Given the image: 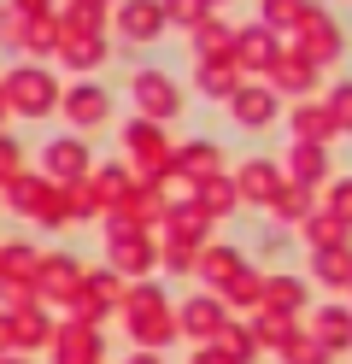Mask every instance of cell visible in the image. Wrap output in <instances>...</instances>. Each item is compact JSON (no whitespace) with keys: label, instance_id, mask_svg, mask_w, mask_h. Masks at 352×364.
<instances>
[{"label":"cell","instance_id":"5","mask_svg":"<svg viewBox=\"0 0 352 364\" xmlns=\"http://www.w3.org/2000/svg\"><path fill=\"white\" fill-rule=\"evenodd\" d=\"M235 188H241V200H258V206H270V200L282 194V165H270V159H247Z\"/></svg>","mask_w":352,"mask_h":364},{"label":"cell","instance_id":"20","mask_svg":"<svg viewBox=\"0 0 352 364\" xmlns=\"http://www.w3.org/2000/svg\"><path fill=\"white\" fill-rule=\"evenodd\" d=\"M194 41H200V59H218V53L229 48V30H223V24H200Z\"/></svg>","mask_w":352,"mask_h":364},{"label":"cell","instance_id":"14","mask_svg":"<svg viewBox=\"0 0 352 364\" xmlns=\"http://www.w3.org/2000/svg\"><path fill=\"white\" fill-rule=\"evenodd\" d=\"M129 153H135V159H153V165H164V129L147 124V118L129 124Z\"/></svg>","mask_w":352,"mask_h":364},{"label":"cell","instance_id":"15","mask_svg":"<svg viewBox=\"0 0 352 364\" xmlns=\"http://www.w3.org/2000/svg\"><path fill=\"white\" fill-rule=\"evenodd\" d=\"M82 165H88V153H82L77 141H59V147H47V171H59V176H82Z\"/></svg>","mask_w":352,"mask_h":364},{"label":"cell","instance_id":"9","mask_svg":"<svg viewBox=\"0 0 352 364\" xmlns=\"http://www.w3.org/2000/svg\"><path fill=\"white\" fill-rule=\"evenodd\" d=\"M182 329L194 335V341L223 335V306H218V300H188V306H182Z\"/></svg>","mask_w":352,"mask_h":364},{"label":"cell","instance_id":"1","mask_svg":"<svg viewBox=\"0 0 352 364\" xmlns=\"http://www.w3.org/2000/svg\"><path fill=\"white\" fill-rule=\"evenodd\" d=\"M6 100L23 112V118H41V112L59 106V82L47 71H36V65H18V71L6 77Z\"/></svg>","mask_w":352,"mask_h":364},{"label":"cell","instance_id":"28","mask_svg":"<svg viewBox=\"0 0 352 364\" xmlns=\"http://www.w3.org/2000/svg\"><path fill=\"white\" fill-rule=\"evenodd\" d=\"M77 6H82V12H100V6H106V0H77Z\"/></svg>","mask_w":352,"mask_h":364},{"label":"cell","instance_id":"13","mask_svg":"<svg viewBox=\"0 0 352 364\" xmlns=\"http://www.w3.org/2000/svg\"><path fill=\"white\" fill-rule=\"evenodd\" d=\"M241 48H235V65H276V48H270V30L252 24L247 36H235Z\"/></svg>","mask_w":352,"mask_h":364},{"label":"cell","instance_id":"6","mask_svg":"<svg viewBox=\"0 0 352 364\" xmlns=\"http://www.w3.org/2000/svg\"><path fill=\"white\" fill-rule=\"evenodd\" d=\"M65 112H70V124H106V112H112V95H106V88H94V82H77V88H70V95H65Z\"/></svg>","mask_w":352,"mask_h":364},{"label":"cell","instance_id":"21","mask_svg":"<svg viewBox=\"0 0 352 364\" xmlns=\"http://www.w3.org/2000/svg\"><path fill=\"white\" fill-rule=\"evenodd\" d=\"M41 277H47V288H59V294H70V288H77V264H70V259H59V264L47 259V264H41Z\"/></svg>","mask_w":352,"mask_h":364},{"label":"cell","instance_id":"27","mask_svg":"<svg viewBox=\"0 0 352 364\" xmlns=\"http://www.w3.org/2000/svg\"><path fill=\"white\" fill-rule=\"evenodd\" d=\"M18 159H23V153H18L12 141H0V171H6V182H12V171H18Z\"/></svg>","mask_w":352,"mask_h":364},{"label":"cell","instance_id":"8","mask_svg":"<svg viewBox=\"0 0 352 364\" xmlns=\"http://www.w3.org/2000/svg\"><path fill=\"white\" fill-rule=\"evenodd\" d=\"M317 347H323V353L352 347V311H346V306H323V311H317Z\"/></svg>","mask_w":352,"mask_h":364},{"label":"cell","instance_id":"7","mask_svg":"<svg viewBox=\"0 0 352 364\" xmlns=\"http://www.w3.org/2000/svg\"><path fill=\"white\" fill-rule=\"evenodd\" d=\"M305 36H311V41H305V65H311V59H329V53H341V24H329V18L317 12V6H305Z\"/></svg>","mask_w":352,"mask_h":364},{"label":"cell","instance_id":"10","mask_svg":"<svg viewBox=\"0 0 352 364\" xmlns=\"http://www.w3.org/2000/svg\"><path fill=\"white\" fill-rule=\"evenodd\" d=\"M235 118L252 124V129H265L276 118V95H270V88H241V95H235Z\"/></svg>","mask_w":352,"mask_h":364},{"label":"cell","instance_id":"25","mask_svg":"<svg viewBox=\"0 0 352 364\" xmlns=\"http://www.w3.org/2000/svg\"><path fill=\"white\" fill-rule=\"evenodd\" d=\"M182 165H188V171H218V147H188Z\"/></svg>","mask_w":352,"mask_h":364},{"label":"cell","instance_id":"4","mask_svg":"<svg viewBox=\"0 0 352 364\" xmlns=\"http://www.w3.org/2000/svg\"><path fill=\"white\" fill-rule=\"evenodd\" d=\"M117 30H124V41H153L164 30V6L159 0H124L117 6Z\"/></svg>","mask_w":352,"mask_h":364},{"label":"cell","instance_id":"16","mask_svg":"<svg viewBox=\"0 0 352 364\" xmlns=\"http://www.w3.org/2000/svg\"><path fill=\"white\" fill-rule=\"evenodd\" d=\"M288 165H294V176H299V188H311V182H323V147H294V159H288Z\"/></svg>","mask_w":352,"mask_h":364},{"label":"cell","instance_id":"2","mask_svg":"<svg viewBox=\"0 0 352 364\" xmlns=\"http://www.w3.org/2000/svg\"><path fill=\"white\" fill-rule=\"evenodd\" d=\"M129 88H135V106H141V118H147V124L176 118V112H182V95H176V82L164 77V71H135Z\"/></svg>","mask_w":352,"mask_h":364},{"label":"cell","instance_id":"23","mask_svg":"<svg viewBox=\"0 0 352 364\" xmlns=\"http://www.w3.org/2000/svg\"><path fill=\"white\" fill-rule=\"evenodd\" d=\"M329 118H335V129H352V82L341 95H329Z\"/></svg>","mask_w":352,"mask_h":364},{"label":"cell","instance_id":"11","mask_svg":"<svg viewBox=\"0 0 352 364\" xmlns=\"http://www.w3.org/2000/svg\"><path fill=\"white\" fill-rule=\"evenodd\" d=\"M317 282L323 288H352V253L346 247H323L317 253Z\"/></svg>","mask_w":352,"mask_h":364},{"label":"cell","instance_id":"3","mask_svg":"<svg viewBox=\"0 0 352 364\" xmlns=\"http://www.w3.org/2000/svg\"><path fill=\"white\" fill-rule=\"evenodd\" d=\"M129 329H135V341H147V347H159V341H171V311H164V300H159V288H147V294H129Z\"/></svg>","mask_w":352,"mask_h":364},{"label":"cell","instance_id":"26","mask_svg":"<svg viewBox=\"0 0 352 364\" xmlns=\"http://www.w3.org/2000/svg\"><path fill=\"white\" fill-rule=\"evenodd\" d=\"M77 41H94V30L77 36ZM65 59H70V65H94V59H106V48H65Z\"/></svg>","mask_w":352,"mask_h":364},{"label":"cell","instance_id":"12","mask_svg":"<svg viewBox=\"0 0 352 364\" xmlns=\"http://www.w3.org/2000/svg\"><path fill=\"white\" fill-rule=\"evenodd\" d=\"M294 129L305 135V147H323L329 135H335V118H329V106H299L294 112Z\"/></svg>","mask_w":352,"mask_h":364},{"label":"cell","instance_id":"22","mask_svg":"<svg viewBox=\"0 0 352 364\" xmlns=\"http://www.w3.org/2000/svg\"><path fill=\"white\" fill-rule=\"evenodd\" d=\"M265 294H270V306H282V311H299L305 306V288L299 282H270Z\"/></svg>","mask_w":352,"mask_h":364},{"label":"cell","instance_id":"19","mask_svg":"<svg viewBox=\"0 0 352 364\" xmlns=\"http://www.w3.org/2000/svg\"><path fill=\"white\" fill-rule=\"evenodd\" d=\"M329 218H335L341 230H352V182H335V188H329Z\"/></svg>","mask_w":352,"mask_h":364},{"label":"cell","instance_id":"24","mask_svg":"<svg viewBox=\"0 0 352 364\" xmlns=\"http://www.w3.org/2000/svg\"><path fill=\"white\" fill-rule=\"evenodd\" d=\"M200 82H206V95H229V88H235L229 65H206V71H200Z\"/></svg>","mask_w":352,"mask_h":364},{"label":"cell","instance_id":"18","mask_svg":"<svg viewBox=\"0 0 352 364\" xmlns=\"http://www.w3.org/2000/svg\"><path fill=\"white\" fill-rule=\"evenodd\" d=\"M305 206H311V194H305V188H282V194L270 200L276 218H305Z\"/></svg>","mask_w":352,"mask_h":364},{"label":"cell","instance_id":"17","mask_svg":"<svg viewBox=\"0 0 352 364\" xmlns=\"http://www.w3.org/2000/svg\"><path fill=\"white\" fill-rule=\"evenodd\" d=\"M159 6H164V24H188L194 30L206 18V0H159Z\"/></svg>","mask_w":352,"mask_h":364},{"label":"cell","instance_id":"29","mask_svg":"<svg viewBox=\"0 0 352 364\" xmlns=\"http://www.w3.org/2000/svg\"><path fill=\"white\" fill-rule=\"evenodd\" d=\"M129 364H159V358H153V353H135V358H129Z\"/></svg>","mask_w":352,"mask_h":364}]
</instances>
